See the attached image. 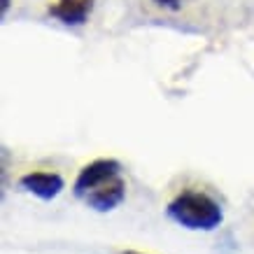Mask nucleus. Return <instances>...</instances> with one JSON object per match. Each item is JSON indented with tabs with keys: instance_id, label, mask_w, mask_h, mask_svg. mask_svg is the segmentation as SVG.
Returning a JSON list of instances; mask_svg holds the SVG:
<instances>
[{
	"instance_id": "2",
	"label": "nucleus",
	"mask_w": 254,
	"mask_h": 254,
	"mask_svg": "<svg viewBox=\"0 0 254 254\" xmlns=\"http://www.w3.org/2000/svg\"><path fill=\"white\" fill-rule=\"evenodd\" d=\"M122 173V163L115 159H96V161L86 163L84 168L79 170V175L75 177V185H72V193L77 198L84 200L93 189H98L100 185H105L108 180L117 177Z\"/></svg>"
},
{
	"instance_id": "6",
	"label": "nucleus",
	"mask_w": 254,
	"mask_h": 254,
	"mask_svg": "<svg viewBox=\"0 0 254 254\" xmlns=\"http://www.w3.org/2000/svg\"><path fill=\"white\" fill-rule=\"evenodd\" d=\"M154 2L163 9H180L182 7V0H154Z\"/></svg>"
},
{
	"instance_id": "3",
	"label": "nucleus",
	"mask_w": 254,
	"mask_h": 254,
	"mask_svg": "<svg viewBox=\"0 0 254 254\" xmlns=\"http://www.w3.org/2000/svg\"><path fill=\"white\" fill-rule=\"evenodd\" d=\"M19 187L40 200H54L65 189V182H63V177L59 173L33 170V173H26V175L19 177Z\"/></svg>"
},
{
	"instance_id": "4",
	"label": "nucleus",
	"mask_w": 254,
	"mask_h": 254,
	"mask_svg": "<svg viewBox=\"0 0 254 254\" xmlns=\"http://www.w3.org/2000/svg\"><path fill=\"white\" fill-rule=\"evenodd\" d=\"M124 198H126V182L122 180V175H117L105 185H100L98 189H93L84 198V203L93 212H112L122 205Z\"/></svg>"
},
{
	"instance_id": "8",
	"label": "nucleus",
	"mask_w": 254,
	"mask_h": 254,
	"mask_svg": "<svg viewBox=\"0 0 254 254\" xmlns=\"http://www.w3.org/2000/svg\"><path fill=\"white\" fill-rule=\"evenodd\" d=\"M119 254H142V252H133V250H124V252H119Z\"/></svg>"
},
{
	"instance_id": "5",
	"label": "nucleus",
	"mask_w": 254,
	"mask_h": 254,
	"mask_svg": "<svg viewBox=\"0 0 254 254\" xmlns=\"http://www.w3.org/2000/svg\"><path fill=\"white\" fill-rule=\"evenodd\" d=\"M93 7L96 0H54L49 5V14L63 26H84Z\"/></svg>"
},
{
	"instance_id": "7",
	"label": "nucleus",
	"mask_w": 254,
	"mask_h": 254,
	"mask_svg": "<svg viewBox=\"0 0 254 254\" xmlns=\"http://www.w3.org/2000/svg\"><path fill=\"white\" fill-rule=\"evenodd\" d=\"M7 7H9V0H2V14L7 12Z\"/></svg>"
},
{
	"instance_id": "1",
	"label": "nucleus",
	"mask_w": 254,
	"mask_h": 254,
	"mask_svg": "<svg viewBox=\"0 0 254 254\" xmlns=\"http://www.w3.org/2000/svg\"><path fill=\"white\" fill-rule=\"evenodd\" d=\"M166 215L187 231H203L210 233L219 229L224 222V210L210 193L187 189L180 191L175 198L168 203Z\"/></svg>"
}]
</instances>
